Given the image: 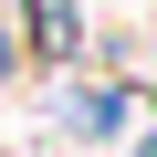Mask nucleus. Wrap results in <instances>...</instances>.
Listing matches in <instances>:
<instances>
[{"instance_id": "nucleus-1", "label": "nucleus", "mask_w": 157, "mask_h": 157, "mask_svg": "<svg viewBox=\"0 0 157 157\" xmlns=\"http://www.w3.org/2000/svg\"><path fill=\"white\" fill-rule=\"evenodd\" d=\"M21 11H32V52H73V0H21Z\"/></svg>"}, {"instance_id": "nucleus-2", "label": "nucleus", "mask_w": 157, "mask_h": 157, "mask_svg": "<svg viewBox=\"0 0 157 157\" xmlns=\"http://www.w3.org/2000/svg\"><path fill=\"white\" fill-rule=\"evenodd\" d=\"M0 73H11V32H0Z\"/></svg>"}]
</instances>
